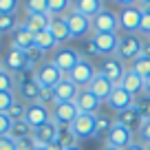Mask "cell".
I'll return each mask as SVG.
<instances>
[{"label":"cell","instance_id":"cell-22","mask_svg":"<svg viewBox=\"0 0 150 150\" xmlns=\"http://www.w3.org/2000/svg\"><path fill=\"white\" fill-rule=\"evenodd\" d=\"M75 104H77L80 112H86V115H97V112H99V106H102V102H99V99L95 97L88 88H82V91H80V95H77Z\"/></svg>","mask_w":150,"mask_h":150},{"label":"cell","instance_id":"cell-8","mask_svg":"<svg viewBox=\"0 0 150 150\" xmlns=\"http://www.w3.org/2000/svg\"><path fill=\"white\" fill-rule=\"evenodd\" d=\"M95 75H97V69H95V64H93L91 60H84V57H82V60L77 62V66L71 71L69 80L73 82L77 88H88V84L93 82Z\"/></svg>","mask_w":150,"mask_h":150},{"label":"cell","instance_id":"cell-35","mask_svg":"<svg viewBox=\"0 0 150 150\" xmlns=\"http://www.w3.org/2000/svg\"><path fill=\"white\" fill-rule=\"evenodd\" d=\"M22 0H0V16H18Z\"/></svg>","mask_w":150,"mask_h":150},{"label":"cell","instance_id":"cell-16","mask_svg":"<svg viewBox=\"0 0 150 150\" xmlns=\"http://www.w3.org/2000/svg\"><path fill=\"white\" fill-rule=\"evenodd\" d=\"M11 49H18V51H31L33 47H35V33H31L27 27H24V22H20V27L16 29L13 33H11Z\"/></svg>","mask_w":150,"mask_h":150},{"label":"cell","instance_id":"cell-29","mask_svg":"<svg viewBox=\"0 0 150 150\" xmlns=\"http://www.w3.org/2000/svg\"><path fill=\"white\" fill-rule=\"evenodd\" d=\"M35 47L40 49V51H44V53H53L60 44L55 42V38H53L51 31H42V33L35 35Z\"/></svg>","mask_w":150,"mask_h":150},{"label":"cell","instance_id":"cell-3","mask_svg":"<svg viewBox=\"0 0 150 150\" xmlns=\"http://www.w3.org/2000/svg\"><path fill=\"white\" fill-rule=\"evenodd\" d=\"M80 60H82V57H80V53H77V49L69 47V44L57 47L55 51L51 53V62L57 66V69H60L62 75H66V77H69L71 71L77 66V62H80Z\"/></svg>","mask_w":150,"mask_h":150},{"label":"cell","instance_id":"cell-46","mask_svg":"<svg viewBox=\"0 0 150 150\" xmlns=\"http://www.w3.org/2000/svg\"><path fill=\"white\" fill-rule=\"evenodd\" d=\"M18 144V150H35L38 146H35V141H33V137H27V139H20V141H16Z\"/></svg>","mask_w":150,"mask_h":150},{"label":"cell","instance_id":"cell-52","mask_svg":"<svg viewBox=\"0 0 150 150\" xmlns=\"http://www.w3.org/2000/svg\"><path fill=\"white\" fill-rule=\"evenodd\" d=\"M139 7L144 9V7H150V0H139Z\"/></svg>","mask_w":150,"mask_h":150},{"label":"cell","instance_id":"cell-15","mask_svg":"<svg viewBox=\"0 0 150 150\" xmlns=\"http://www.w3.org/2000/svg\"><path fill=\"white\" fill-rule=\"evenodd\" d=\"M57 130H60V126L51 119V122H47L42 128L33 130L31 137H33V141H35L38 148H49L51 144H55V141H57Z\"/></svg>","mask_w":150,"mask_h":150},{"label":"cell","instance_id":"cell-54","mask_svg":"<svg viewBox=\"0 0 150 150\" xmlns=\"http://www.w3.org/2000/svg\"><path fill=\"white\" fill-rule=\"evenodd\" d=\"M102 150H119V148H112V146H104Z\"/></svg>","mask_w":150,"mask_h":150},{"label":"cell","instance_id":"cell-18","mask_svg":"<svg viewBox=\"0 0 150 150\" xmlns=\"http://www.w3.org/2000/svg\"><path fill=\"white\" fill-rule=\"evenodd\" d=\"M132 104H135V97H132L128 91H124L122 86H115V91L110 93V97H108L106 106L110 108L115 115H117V112H122V110H126V108H130Z\"/></svg>","mask_w":150,"mask_h":150},{"label":"cell","instance_id":"cell-37","mask_svg":"<svg viewBox=\"0 0 150 150\" xmlns=\"http://www.w3.org/2000/svg\"><path fill=\"white\" fill-rule=\"evenodd\" d=\"M16 102H18V97L13 91H0V112H9Z\"/></svg>","mask_w":150,"mask_h":150},{"label":"cell","instance_id":"cell-51","mask_svg":"<svg viewBox=\"0 0 150 150\" xmlns=\"http://www.w3.org/2000/svg\"><path fill=\"white\" fill-rule=\"evenodd\" d=\"M49 150H64V148H62V146L55 141V144H51V146H49Z\"/></svg>","mask_w":150,"mask_h":150},{"label":"cell","instance_id":"cell-59","mask_svg":"<svg viewBox=\"0 0 150 150\" xmlns=\"http://www.w3.org/2000/svg\"><path fill=\"white\" fill-rule=\"evenodd\" d=\"M104 2H108V0H104ZM112 2H115V0H112Z\"/></svg>","mask_w":150,"mask_h":150},{"label":"cell","instance_id":"cell-20","mask_svg":"<svg viewBox=\"0 0 150 150\" xmlns=\"http://www.w3.org/2000/svg\"><path fill=\"white\" fill-rule=\"evenodd\" d=\"M115 122L122 124L124 128H128L130 132H137L141 128V124H144V117L139 115V110H137L135 106H130V108H126V110L117 112V115H115Z\"/></svg>","mask_w":150,"mask_h":150},{"label":"cell","instance_id":"cell-31","mask_svg":"<svg viewBox=\"0 0 150 150\" xmlns=\"http://www.w3.org/2000/svg\"><path fill=\"white\" fill-rule=\"evenodd\" d=\"M57 144H60L62 148H73V146H77V137L73 135L71 126H60V130H57Z\"/></svg>","mask_w":150,"mask_h":150},{"label":"cell","instance_id":"cell-6","mask_svg":"<svg viewBox=\"0 0 150 150\" xmlns=\"http://www.w3.org/2000/svg\"><path fill=\"white\" fill-rule=\"evenodd\" d=\"M33 75H35L38 84L42 86V88H55L62 82V77H66V75L60 73V69H57L51 60H44L38 69H33Z\"/></svg>","mask_w":150,"mask_h":150},{"label":"cell","instance_id":"cell-58","mask_svg":"<svg viewBox=\"0 0 150 150\" xmlns=\"http://www.w3.org/2000/svg\"><path fill=\"white\" fill-rule=\"evenodd\" d=\"M146 148H148V150H150V144H148V146H146Z\"/></svg>","mask_w":150,"mask_h":150},{"label":"cell","instance_id":"cell-28","mask_svg":"<svg viewBox=\"0 0 150 150\" xmlns=\"http://www.w3.org/2000/svg\"><path fill=\"white\" fill-rule=\"evenodd\" d=\"M49 2V16L64 18L69 11H73V0H47Z\"/></svg>","mask_w":150,"mask_h":150},{"label":"cell","instance_id":"cell-44","mask_svg":"<svg viewBox=\"0 0 150 150\" xmlns=\"http://www.w3.org/2000/svg\"><path fill=\"white\" fill-rule=\"evenodd\" d=\"M137 137H139V141L144 146L150 144V119H144V124H141V128L137 130Z\"/></svg>","mask_w":150,"mask_h":150},{"label":"cell","instance_id":"cell-45","mask_svg":"<svg viewBox=\"0 0 150 150\" xmlns=\"http://www.w3.org/2000/svg\"><path fill=\"white\" fill-rule=\"evenodd\" d=\"M0 150H18V144H16L9 135H7V137H0Z\"/></svg>","mask_w":150,"mask_h":150},{"label":"cell","instance_id":"cell-9","mask_svg":"<svg viewBox=\"0 0 150 150\" xmlns=\"http://www.w3.org/2000/svg\"><path fill=\"white\" fill-rule=\"evenodd\" d=\"M77 115H80V108L75 102H57L51 108V119L57 126H71L77 119Z\"/></svg>","mask_w":150,"mask_h":150},{"label":"cell","instance_id":"cell-53","mask_svg":"<svg viewBox=\"0 0 150 150\" xmlns=\"http://www.w3.org/2000/svg\"><path fill=\"white\" fill-rule=\"evenodd\" d=\"M2 69H5V57L0 55V71H2Z\"/></svg>","mask_w":150,"mask_h":150},{"label":"cell","instance_id":"cell-30","mask_svg":"<svg viewBox=\"0 0 150 150\" xmlns=\"http://www.w3.org/2000/svg\"><path fill=\"white\" fill-rule=\"evenodd\" d=\"M24 11H27V16L49 13V2L47 0H24Z\"/></svg>","mask_w":150,"mask_h":150},{"label":"cell","instance_id":"cell-13","mask_svg":"<svg viewBox=\"0 0 150 150\" xmlns=\"http://www.w3.org/2000/svg\"><path fill=\"white\" fill-rule=\"evenodd\" d=\"M132 141H135V132H130L128 128H124L122 124L115 122V126L108 130V135L104 137V144L106 146H112V148H119L124 150L126 146H130Z\"/></svg>","mask_w":150,"mask_h":150},{"label":"cell","instance_id":"cell-49","mask_svg":"<svg viewBox=\"0 0 150 150\" xmlns=\"http://www.w3.org/2000/svg\"><path fill=\"white\" fill-rule=\"evenodd\" d=\"M124 150H148V148H146L141 141H132V144H130V146H126Z\"/></svg>","mask_w":150,"mask_h":150},{"label":"cell","instance_id":"cell-43","mask_svg":"<svg viewBox=\"0 0 150 150\" xmlns=\"http://www.w3.org/2000/svg\"><path fill=\"white\" fill-rule=\"evenodd\" d=\"M13 128V119L7 115V112H0V137H7Z\"/></svg>","mask_w":150,"mask_h":150},{"label":"cell","instance_id":"cell-21","mask_svg":"<svg viewBox=\"0 0 150 150\" xmlns=\"http://www.w3.org/2000/svg\"><path fill=\"white\" fill-rule=\"evenodd\" d=\"M119 86H122L124 91H128V93L132 95V97H139V95H144V77H141L139 73H135V71L128 66L126 75H124V80L119 82Z\"/></svg>","mask_w":150,"mask_h":150},{"label":"cell","instance_id":"cell-26","mask_svg":"<svg viewBox=\"0 0 150 150\" xmlns=\"http://www.w3.org/2000/svg\"><path fill=\"white\" fill-rule=\"evenodd\" d=\"M51 20L53 16L49 13H42V16H27L24 18V27L29 29L31 33H42V31H49V27H51Z\"/></svg>","mask_w":150,"mask_h":150},{"label":"cell","instance_id":"cell-25","mask_svg":"<svg viewBox=\"0 0 150 150\" xmlns=\"http://www.w3.org/2000/svg\"><path fill=\"white\" fill-rule=\"evenodd\" d=\"M49 31L53 33V38H55V42L60 44V47H64L71 40V31H69V24H66V18H53Z\"/></svg>","mask_w":150,"mask_h":150},{"label":"cell","instance_id":"cell-47","mask_svg":"<svg viewBox=\"0 0 150 150\" xmlns=\"http://www.w3.org/2000/svg\"><path fill=\"white\" fill-rule=\"evenodd\" d=\"M141 55L150 60V38H144V47H141Z\"/></svg>","mask_w":150,"mask_h":150},{"label":"cell","instance_id":"cell-27","mask_svg":"<svg viewBox=\"0 0 150 150\" xmlns=\"http://www.w3.org/2000/svg\"><path fill=\"white\" fill-rule=\"evenodd\" d=\"M112 126H115V119H112L110 112H97L95 115V137L104 139Z\"/></svg>","mask_w":150,"mask_h":150},{"label":"cell","instance_id":"cell-14","mask_svg":"<svg viewBox=\"0 0 150 150\" xmlns=\"http://www.w3.org/2000/svg\"><path fill=\"white\" fill-rule=\"evenodd\" d=\"M5 69L9 71L11 75H18V73H24V71H31L29 66V57L24 51H18V49H9L5 53Z\"/></svg>","mask_w":150,"mask_h":150},{"label":"cell","instance_id":"cell-48","mask_svg":"<svg viewBox=\"0 0 150 150\" xmlns=\"http://www.w3.org/2000/svg\"><path fill=\"white\" fill-rule=\"evenodd\" d=\"M119 7H137L139 5V0H115Z\"/></svg>","mask_w":150,"mask_h":150},{"label":"cell","instance_id":"cell-39","mask_svg":"<svg viewBox=\"0 0 150 150\" xmlns=\"http://www.w3.org/2000/svg\"><path fill=\"white\" fill-rule=\"evenodd\" d=\"M16 88V75H11L7 69L0 71V91H13Z\"/></svg>","mask_w":150,"mask_h":150},{"label":"cell","instance_id":"cell-36","mask_svg":"<svg viewBox=\"0 0 150 150\" xmlns=\"http://www.w3.org/2000/svg\"><path fill=\"white\" fill-rule=\"evenodd\" d=\"M132 106L139 110V115L144 119H150V95H139V97H135V104Z\"/></svg>","mask_w":150,"mask_h":150},{"label":"cell","instance_id":"cell-1","mask_svg":"<svg viewBox=\"0 0 150 150\" xmlns=\"http://www.w3.org/2000/svg\"><path fill=\"white\" fill-rule=\"evenodd\" d=\"M40 91H42V86L38 84L35 75H33V71H24V73H18L16 75V97H18V102L22 104H35L38 99H40Z\"/></svg>","mask_w":150,"mask_h":150},{"label":"cell","instance_id":"cell-2","mask_svg":"<svg viewBox=\"0 0 150 150\" xmlns=\"http://www.w3.org/2000/svg\"><path fill=\"white\" fill-rule=\"evenodd\" d=\"M141 47H144V38L139 33H124L119 38V47L115 55L124 62L126 66H130L137 57H141Z\"/></svg>","mask_w":150,"mask_h":150},{"label":"cell","instance_id":"cell-42","mask_svg":"<svg viewBox=\"0 0 150 150\" xmlns=\"http://www.w3.org/2000/svg\"><path fill=\"white\" fill-rule=\"evenodd\" d=\"M139 35H141V38H150V7H144V16H141Z\"/></svg>","mask_w":150,"mask_h":150},{"label":"cell","instance_id":"cell-4","mask_svg":"<svg viewBox=\"0 0 150 150\" xmlns=\"http://www.w3.org/2000/svg\"><path fill=\"white\" fill-rule=\"evenodd\" d=\"M126 71H128V66L124 64V62L119 60L117 55L99 57V62H97V73H102L104 77H108L112 84H117V86H119V82L124 80Z\"/></svg>","mask_w":150,"mask_h":150},{"label":"cell","instance_id":"cell-55","mask_svg":"<svg viewBox=\"0 0 150 150\" xmlns=\"http://www.w3.org/2000/svg\"><path fill=\"white\" fill-rule=\"evenodd\" d=\"M64 150H82L80 146H73V148H64Z\"/></svg>","mask_w":150,"mask_h":150},{"label":"cell","instance_id":"cell-41","mask_svg":"<svg viewBox=\"0 0 150 150\" xmlns=\"http://www.w3.org/2000/svg\"><path fill=\"white\" fill-rule=\"evenodd\" d=\"M38 102L42 104V106H47V108H53L55 106V93H53V88H42Z\"/></svg>","mask_w":150,"mask_h":150},{"label":"cell","instance_id":"cell-50","mask_svg":"<svg viewBox=\"0 0 150 150\" xmlns=\"http://www.w3.org/2000/svg\"><path fill=\"white\" fill-rule=\"evenodd\" d=\"M144 91H146V95H150V75L144 77Z\"/></svg>","mask_w":150,"mask_h":150},{"label":"cell","instance_id":"cell-12","mask_svg":"<svg viewBox=\"0 0 150 150\" xmlns=\"http://www.w3.org/2000/svg\"><path fill=\"white\" fill-rule=\"evenodd\" d=\"M93 44L97 49V55L99 57H106V55H115L119 47V33H93Z\"/></svg>","mask_w":150,"mask_h":150},{"label":"cell","instance_id":"cell-17","mask_svg":"<svg viewBox=\"0 0 150 150\" xmlns=\"http://www.w3.org/2000/svg\"><path fill=\"white\" fill-rule=\"evenodd\" d=\"M71 130L77 139H91L95 137V115H86V112H80L77 119L71 124Z\"/></svg>","mask_w":150,"mask_h":150},{"label":"cell","instance_id":"cell-7","mask_svg":"<svg viewBox=\"0 0 150 150\" xmlns=\"http://www.w3.org/2000/svg\"><path fill=\"white\" fill-rule=\"evenodd\" d=\"M117 16H119V31H124V33H139L141 16H144V9H141L139 5L137 7H122Z\"/></svg>","mask_w":150,"mask_h":150},{"label":"cell","instance_id":"cell-24","mask_svg":"<svg viewBox=\"0 0 150 150\" xmlns=\"http://www.w3.org/2000/svg\"><path fill=\"white\" fill-rule=\"evenodd\" d=\"M104 5H106L104 0H77V2L73 5V9L77 11V13H82V16H86V18L93 20L95 16L99 13V11L106 9Z\"/></svg>","mask_w":150,"mask_h":150},{"label":"cell","instance_id":"cell-56","mask_svg":"<svg viewBox=\"0 0 150 150\" xmlns=\"http://www.w3.org/2000/svg\"><path fill=\"white\" fill-rule=\"evenodd\" d=\"M35 150H49V148H35Z\"/></svg>","mask_w":150,"mask_h":150},{"label":"cell","instance_id":"cell-38","mask_svg":"<svg viewBox=\"0 0 150 150\" xmlns=\"http://www.w3.org/2000/svg\"><path fill=\"white\" fill-rule=\"evenodd\" d=\"M130 69L135 71V73H139L141 77H146V75H150V60L141 55V57H137V60L130 64Z\"/></svg>","mask_w":150,"mask_h":150},{"label":"cell","instance_id":"cell-11","mask_svg":"<svg viewBox=\"0 0 150 150\" xmlns=\"http://www.w3.org/2000/svg\"><path fill=\"white\" fill-rule=\"evenodd\" d=\"M93 33H117L119 31V16L110 9H104L93 20Z\"/></svg>","mask_w":150,"mask_h":150},{"label":"cell","instance_id":"cell-34","mask_svg":"<svg viewBox=\"0 0 150 150\" xmlns=\"http://www.w3.org/2000/svg\"><path fill=\"white\" fill-rule=\"evenodd\" d=\"M31 128L27 126L24 122H16L13 124V128H11V132H9V137L13 141H20V139H27V137H31Z\"/></svg>","mask_w":150,"mask_h":150},{"label":"cell","instance_id":"cell-10","mask_svg":"<svg viewBox=\"0 0 150 150\" xmlns=\"http://www.w3.org/2000/svg\"><path fill=\"white\" fill-rule=\"evenodd\" d=\"M47 122H51V108L42 106L40 102L29 104L27 115H24V124H27L31 130H38V128H42Z\"/></svg>","mask_w":150,"mask_h":150},{"label":"cell","instance_id":"cell-5","mask_svg":"<svg viewBox=\"0 0 150 150\" xmlns=\"http://www.w3.org/2000/svg\"><path fill=\"white\" fill-rule=\"evenodd\" d=\"M64 18H66V24H69V31H71V40H80L82 42V40L93 35V22H91V18L77 13L75 9L69 11Z\"/></svg>","mask_w":150,"mask_h":150},{"label":"cell","instance_id":"cell-19","mask_svg":"<svg viewBox=\"0 0 150 150\" xmlns=\"http://www.w3.org/2000/svg\"><path fill=\"white\" fill-rule=\"evenodd\" d=\"M115 86H117V84H112L108 77H104L102 73H97V75L93 77V82L88 84V91L104 104V102H108V97H110V93L115 91Z\"/></svg>","mask_w":150,"mask_h":150},{"label":"cell","instance_id":"cell-33","mask_svg":"<svg viewBox=\"0 0 150 150\" xmlns=\"http://www.w3.org/2000/svg\"><path fill=\"white\" fill-rule=\"evenodd\" d=\"M77 53H80V57H84V60L99 57V55H97V49H95V44H93V38H86V40H82V42L77 44Z\"/></svg>","mask_w":150,"mask_h":150},{"label":"cell","instance_id":"cell-60","mask_svg":"<svg viewBox=\"0 0 150 150\" xmlns=\"http://www.w3.org/2000/svg\"><path fill=\"white\" fill-rule=\"evenodd\" d=\"M75 2H77V0H73V5H75Z\"/></svg>","mask_w":150,"mask_h":150},{"label":"cell","instance_id":"cell-57","mask_svg":"<svg viewBox=\"0 0 150 150\" xmlns=\"http://www.w3.org/2000/svg\"><path fill=\"white\" fill-rule=\"evenodd\" d=\"M0 44H2V35H0Z\"/></svg>","mask_w":150,"mask_h":150},{"label":"cell","instance_id":"cell-32","mask_svg":"<svg viewBox=\"0 0 150 150\" xmlns=\"http://www.w3.org/2000/svg\"><path fill=\"white\" fill-rule=\"evenodd\" d=\"M20 27L18 16H0V35H11Z\"/></svg>","mask_w":150,"mask_h":150},{"label":"cell","instance_id":"cell-23","mask_svg":"<svg viewBox=\"0 0 150 150\" xmlns=\"http://www.w3.org/2000/svg\"><path fill=\"white\" fill-rule=\"evenodd\" d=\"M80 91L82 88H77L69 77H62V82L53 88V93H55V104L57 102H75L77 95H80Z\"/></svg>","mask_w":150,"mask_h":150},{"label":"cell","instance_id":"cell-40","mask_svg":"<svg viewBox=\"0 0 150 150\" xmlns=\"http://www.w3.org/2000/svg\"><path fill=\"white\" fill-rule=\"evenodd\" d=\"M11 119H13V124L16 122H24V115H27V104H22V102H16L13 106H11V110L7 112Z\"/></svg>","mask_w":150,"mask_h":150}]
</instances>
